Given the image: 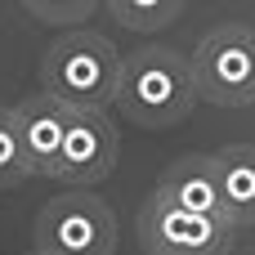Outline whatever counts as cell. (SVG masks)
Listing matches in <instances>:
<instances>
[{"instance_id": "obj_9", "label": "cell", "mask_w": 255, "mask_h": 255, "mask_svg": "<svg viewBox=\"0 0 255 255\" xmlns=\"http://www.w3.org/2000/svg\"><path fill=\"white\" fill-rule=\"evenodd\" d=\"M220 188H224V215L242 229H255V143H229L215 152Z\"/></svg>"}, {"instance_id": "obj_12", "label": "cell", "mask_w": 255, "mask_h": 255, "mask_svg": "<svg viewBox=\"0 0 255 255\" xmlns=\"http://www.w3.org/2000/svg\"><path fill=\"white\" fill-rule=\"evenodd\" d=\"M103 0H22V9L36 18V22H45V27H58V31H67V27H81L94 9H99Z\"/></svg>"}, {"instance_id": "obj_7", "label": "cell", "mask_w": 255, "mask_h": 255, "mask_svg": "<svg viewBox=\"0 0 255 255\" xmlns=\"http://www.w3.org/2000/svg\"><path fill=\"white\" fill-rule=\"evenodd\" d=\"M13 112H18V130H22V148H27L31 179H54L58 184V161H63V139H67L72 108L63 99L36 90V94L18 99Z\"/></svg>"}, {"instance_id": "obj_3", "label": "cell", "mask_w": 255, "mask_h": 255, "mask_svg": "<svg viewBox=\"0 0 255 255\" xmlns=\"http://www.w3.org/2000/svg\"><path fill=\"white\" fill-rule=\"evenodd\" d=\"M193 81L197 99L215 108H247L255 103V27L220 22L193 49Z\"/></svg>"}, {"instance_id": "obj_10", "label": "cell", "mask_w": 255, "mask_h": 255, "mask_svg": "<svg viewBox=\"0 0 255 255\" xmlns=\"http://www.w3.org/2000/svg\"><path fill=\"white\" fill-rule=\"evenodd\" d=\"M184 4L188 0H103L112 22H121L126 31H161L184 13Z\"/></svg>"}, {"instance_id": "obj_1", "label": "cell", "mask_w": 255, "mask_h": 255, "mask_svg": "<svg viewBox=\"0 0 255 255\" xmlns=\"http://www.w3.org/2000/svg\"><path fill=\"white\" fill-rule=\"evenodd\" d=\"M112 108L126 121H134L139 130H170V126L188 121V112L197 108L193 58H184L179 49H166V45L126 54L121 90H117Z\"/></svg>"}, {"instance_id": "obj_6", "label": "cell", "mask_w": 255, "mask_h": 255, "mask_svg": "<svg viewBox=\"0 0 255 255\" xmlns=\"http://www.w3.org/2000/svg\"><path fill=\"white\" fill-rule=\"evenodd\" d=\"M117 157H121V134H117V121L108 117V108H72L63 161H58V184L94 188L117 170Z\"/></svg>"}, {"instance_id": "obj_13", "label": "cell", "mask_w": 255, "mask_h": 255, "mask_svg": "<svg viewBox=\"0 0 255 255\" xmlns=\"http://www.w3.org/2000/svg\"><path fill=\"white\" fill-rule=\"evenodd\" d=\"M31 255H45V251H36V247H31Z\"/></svg>"}, {"instance_id": "obj_2", "label": "cell", "mask_w": 255, "mask_h": 255, "mask_svg": "<svg viewBox=\"0 0 255 255\" xmlns=\"http://www.w3.org/2000/svg\"><path fill=\"white\" fill-rule=\"evenodd\" d=\"M121 49L85 27H67L40 58V90L67 108H112L121 90Z\"/></svg>"}, {"instance_id": "obj_4", "label": "cell", "mask_w": 255, "mask_h": 255, "mask_svg": "<svg viewBox=\"0 0 255 255\" xmlns=\"http://www.w3.org/2000/svg\"><path fill=\"white\" fill-rule=\"evenodd\" d=\"M31 238L45 255H117V215L99 193L72 188L40 206Z\"/></svg>"}, {"instance_id": "obj_11", "label": "cell", "mask_w": 255, "mask_h": 255, "mask_svg": "<svg viewBox=\"0 0 255 255\" xmlns=\"http://www.w3.org/2000/svg\"><path fill=\"white\" fill-rule=\"evenodd\" d=\"M22 179H31V166H27L18 112H13L9 103H0V193H4V188H18Z\"/></svg>"}, {"instance_id": "obj_5", "label": "cell", "mask_w": 255, "mask_h": 255, "mask_svg": "<svg viewBox=\"0 0 255 255\" xmlns=\"http://www.w3.org/2000/svg\"><path fill=\"white\" fill-rule=\"evenodd\" d=\"M238 238V224L224 215H197L166 206L157 197L139 211V242L148 255H229Z\"/></svg>"}, {"instance_id": "obj_8", "label": "cell", "mask_w": 255, "mask_h": 255, "mask_svg": "<svg viewBox=\"0 0 255 255\" xmlns=\"http://www.w3.org/2000/svg\"><path fill=\"white\" fill-rule=\"evenodd\" d=\"M152 197L166 202V206H179V211L224 215V188H220L215 152H193V157H179L175 166H166V175L157 179V193Z\"/></svg>"}]
</instances>
